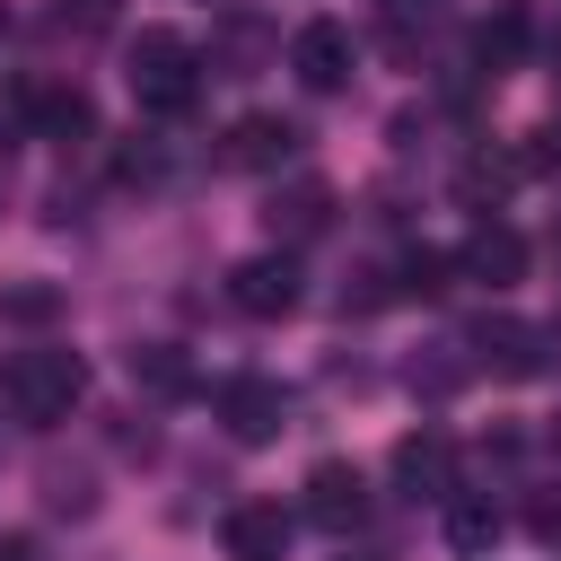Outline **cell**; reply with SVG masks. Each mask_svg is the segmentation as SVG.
Returning a JSON list of instances; mask_svg holds the SVG:
<instances>
[{"mask_svg":"<svg viewBox=\"0 0 561 561\" xmlns=\"http://www.w3.org/2000/svg\"><path fill=\"white\" fill-rule=\"evenodd\" d=\"M0 394H9V412H18L26 430H53V421H70V403L88 394V368H79V351L35 342V351H18V359H9Z\"/></svg>","mask_w":561,"mask_h":561,"instance_id":"6da1fadb","label":"cell"},{"mask_svg":"<svg viewBox=\"0 0 561 561\" xmlns=\"http://www.w3.org/2000/svg\"><path fill=\"white\" fill-rule=\"evenodd\" d=\"M123 61H131L140 114H193V96H202V53H193L175 26H140Z\"/></svg>","mask_w":561,"mask_h":561,"instance_id":"7a4b0ae2","label":"cell"},{"mask_svg":"<svg viewBox=\"0 0 561 561\" xmlns=\"http://www.w3.org/2000/svg\"><path fill=\"white\" fill-rule=\"evenodd\" d=\"M289 535H298V508H280V500H237L219 517V552L228 561H289Z\"/></svg>","mask_w":561,"mask_h":561,"instance_id":"3957f363","label":"cell"},{"mask_svg":"<svg viewBox=\"0 0 561 561\" xmlns=\"http://www.w3.org/2000/svg\"><path fill=\"white\" fill-rule=\"evenodd\" d=\"M351 61H359V44H351L342 18H307V26L289 35V70H298V88H316V96H333V88L351 79Z\"/></svg>","mask_w":561,"mask_h":561,"instance_id":"277c9868","label":"cell"},{"mask_svg":"<svg viewBox=\"0 0 561 561\" xmlns=\"http://www.w3.org/2000/svg\"><path fill=\"white\" fill-rule=\"evenodd\" d=\"M228 307H237V316H263V324L289 316V307H298V263H289V254H245V263L228 272Z\"/></svg>","mask_w":561,"mask_h":561,"instance_id":"5b68a950","label":"cell"},{"mask_svg":"<svg viewBox=\"0 0 561 561\" xmlns=\"http://www.w3.org/2000/svg\"><path fill=\"white\" fill-rule=\"evenodd\" d=\"M552 342H561V333L517 324V316H482V324H473V359H482V368H500V377H535V368L552 359Z\"/></svg>","mask_w":561,"mask_h":561,"instance_id":"8992f818","label":"cell"},{"mask_svg":"<svg viewBox=\"0 0 561 561\" xmlns=\"http://www.w3.org/2000/svg\"><path fill=\"white\" fill-rule=\"evenodd\" d=\"M307 517H316L324 535H351V526L368 517V473H359V465H342V456L307 465Z\"/></svg>","mask_w":561,"mask_h":561,"instance_id":"52a82bcc","label":"cell"},{"mask_svg":"<svg viewBox=\"0 0 561 561\" xmlns=\"http://www.w3.org/2000/svg\"><path fill=\"white\" fill-rule=\"evenodd\" d=\"M456 272H465V280H482V289H508V280L526 272V237H517L508 219H473V228H465V245H456Z\"/></svg>","mask_w":561,"mask_h":561,"instance_id":"ba28073f","label":"cell"},{"mask_svg":"<svg viewBox=\"0 0 561 561\" xmlns=\"http://www.w3.org/2000/svg\"><path fill=\"white\" fill-rule=\"evenodd\" d=\"M219 421H228L245 447H263V438H280V421H289V394H280L272 377H237V386L219 394Z\"/></svg>","mask_w":561,"mask_h":561,"instance_id":"9c48e42d","label":"cell"},{"mask_svg":"<svg viewBox=\"0 0 561 561\" xmlns=\"http://www.w3.org/2000/svg\"><path fill=\"white\" fill-rule=\"evenodd\" d=\"M394 482L447 500V491H456V447H447V430H412V438H394Z\"/></svg>","mask_w":561,"mask_h":561,"instance_id":"30bf717a","label":"cell"},{"mask_svg":"<svg viewBox=\"0 0 561 561\" xmlns=\"http://www.w3.org/2000/svg\"><path fill=\"white\" fill-rule=\"evenodd\" d=\"M228 167H245V175H263V167H289L298 158V123H280V114H245L237 131H228V149H219Z\"/></svg>","mask_w":561,"mask_h":561,"instance_id":"8fae6325","label":"cell"},{"mask_svg":"<svg viewBox=\"0 0 561 561\" xmlns=\"http://www.w3.org/2000/svg\"><path fill=\"white\" fill-rule=\"evenodd\" d=\"M263 219H272V237H289V245H298V237H316V228L333 219V184H324V175H298L289 193H272V210H263Z\"/></svg>","mask_w":561,"mask_h":561,"instance_id":"7c38bea8","label":"cell"},{"mask_svg":"<svg viewBox=\"0 0 561 561\" xmlns=\"http://www.w3.org/2000/svg\"><path fill=\"white\" fill-rule=\"evenodd\" d=\"M430 18H438V0H368V26L386 35V53H394V61H412V53H421Z\"/></svg>","mask_w":561,"mask_h":561,"instance_id":"4fadbf2b","label":"cell"},{"mask_svg":"<svg viewBox=\"0 0 561 561\" xmlns=\"http://www.w3.org/2000/svg\"><path fill=\"white\" fill-rule=\"evenodd\" d=\"M500 526H508V517H500L482 491H447V543H456V552H491Z\"/></svg>","mask_w":561,"mask_h":561,"instance_id":"5bb4252c","label":"cell"},{"mask_svg":"<svg viewBox=\"0 0 561 561\" xmlns=\"http://www.w3.org/2000/svg\"><path fill=\"white\" fill-rule=\"evenodd\" d=\"M88 123H96V114H88L79 88H35V131H44V140H79Z\"/></svg>","mask_w":561,"mask_h":561,"instance_id":"9a60e30c","label":"cell"},{"mask_svg":"<svg viewBox=\"0 0 561 561\" xmlns=\"http://www.w3.org/2000/svg\"><path fill=\"white\" fill-rule=\"evenodd\" d=\"M508 184H517V158H465V167H456V193H465L482 219H491V202H500Z\"/></svg>","mask_w":561,"mask_h":561,"instance_id":"2e32d148","label":"cell"},{"mask_svg":"<svg viewBox=\"0 0 561 561\" xmlns=\"http://www.w3.org/2000/svg\"><path fill=\"white\" fill-rule=\"evenodd\" d=\"M517 53H526V26H517L508 9H500V18H482V35H473V61H482V70L500 79V70H508Z\"/></svg>","mask_w":561,"mask_h":561,"instance_id":"e0dca14e","label":"cell"},{"mask_svg":"<svg viewBox=\"0 0 561 561\" xmlns=\"http://www.w3.org/2000/svg\"><path fill=\"white\" fill-rule=\"evenodd\" d=\"M0 316L9 324H53L61 316V289L53 280H18V289H0Z\"/></svg>","mask_w":561,"mask_h":561,"instance_id":"ac0fdd59","label":"cell"},{"mask_svg":"<svg viewBox=\"0 0 561 561\" xmlns=\"http://www.w3.org/2000/svg\"><path fill=\"white\" fill-rule=\"evenodd\" d=\"M131 377H140V386H158V394L193 386V368H184V351H175V342H149V351H131Z\"/></svg>","mask_w":561,"mask_h":561,"instance_id":"d6986e66","label":"cell"},{"mask_svg":"<svg viewBox=\"0 0 561 561\" xmlns=\"http://www.w3.org/2000/svg\"><path fill=\"white\" fill-rule=\"evenodd\" d=\"M18 140H35V79L0 88V149H18Z\"/></svg>","mask_w":561,"mask_h":561,"instance_id":"ffe728a7","label":"cell"},{"mask_svg":"<svg viewBox=\"0 0 561 561\" xmlns=\"http://www.w3.org/2000/svg\"><path fill=\"white\" fill-rule=\"evenodd\" d=\"M447 272H456V254H430V245H421V254H403V280H394V289H403V298H438Z\"/></svg>","mask_w":561,"mask_h":561,"instance_id":"44dd1931","label":"cell"},{"mask_svg":"<svg viewBox=\"0 0 561 561\" xmlns=\"http://www.w3.org/2000/svg\"><path fill=\"white\" fill-rule=\"evenodd\" d=\"M105 18H114V0H53V26H61V35H70V26H79V35H96Z\"/></svg>","mask_w":561,"mask_h":561,"instance_id":"7402d4cb","label":"cell"},{"mask_svg":"<svg viewBox=\"0 0 561 561\" xmlns=\"http://www.w3.org/2000/svg\"><path fill=\"white\" fill-rule=\"evenodd\" d=\"M526 526H535V535H561V500H552V491H543V500H535V508H526Z\"/></svg>","mask_w":561,"mask_h":561,"instance_id":"603a6c76","label":"cell"},{"mask_svg":"<svg viewBox=\"0 0 561 561\" xmlns=\"http://www.w3.org/2000/svg\"><path fill=\"white\" fill-rule=\"evenodd\" d=\"M0 561H35V543L26 535H0Z\"/></svg>","mask_w":561,"mask_h":561,"instance_id":"cb8c5ba5","label":"cell"},{"mask_svg":"<svg viewBox=\"0 0 561 561\" xmlns=\"http://www.w3.org/2000/svg\"><path fill=\"white\" fill-rule=\"evenodd\" d=\"M552 88H561V53H552Z\"/></svg>","mask_w":561,"mask_h":561,"instance_id":"d4e9b609","label":"cell"},{"mask_svg":"<svg viewBox=\"0 0 561 561\" xmlns=\"http://www.w3.org/2000/svg\"><path fill=\"white\" fill-rule=\"evenodd\" d=\"M552 447H561V421H552Z\"/></svg>","mask_w":561,"mask_h":561,"instance_id":"484cf974","label":"cell"},{"mask_svg":"<svg viewBox=\"0 0 561 561\" xmlns=\"http://www.w3.org/2000/svg\"><path fill=\"white\" fill-rule=\"evenodd\" d=\"M0 26H9V0H0Z\"/></svg>","mask_w":561,"mask_h":561,"instance_id":"4316f807","label":"cell"}]
</instances>
